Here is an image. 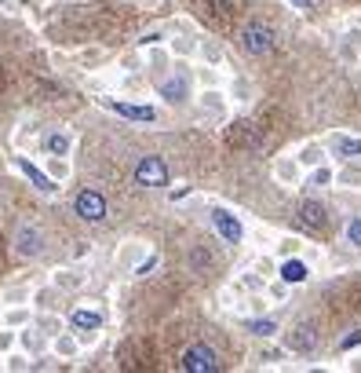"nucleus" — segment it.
I'll return each instance as SVG.
<instances>
[{"label":"nucleus","mask_w":361,"mask_h":373,"mask_svg":"<svg viewBox=\"0 0 361 373\" xmlns=\"http://www.w3.org/2000/svg\"><path fill=\"white\" fill-rule=\"evenodd\" d=\"M135 187H146V190L168 187V165H164V157H157V154L139 157V165H135Z\"/></svg>","instance_id":"f257e3e1"},{"label":"nucleus","mask_w":361,"mask_h":373,"mask_svg":"<svg viewBox=\"0 0 361 373\" xmlns=\"http://www.w3.org/2000/svg\"><path fill=\"white\" fill-rule=\"evenodd\" d=\"M73 213L84 220V223H103L106 213H110V205H106V198H103L95 187H84V190L73 198Z\"/></svg>","instance_id":"f03ea898"},{"label":"nucleus","mask_w":361,"mask_h":373,"mask_svg":"<svg viewBox=\"0 0 361 373\" xmlns=\"http://www.w3.org/2000/svg\"><path fill=\"white\" fill-rule=\"evenodd\" d=\"M179 366H183L186 373H219L223 370L216 348H208V344H190L183 351V363H179Z\"/></svg>","instance_id":"7ed1b4c3"},{"label":"nucleus","mask_w":361,"mask_h":373,"mask_svg":"<svg viewBox=\"0 0 361 373\" xmlns=\"http://www.w3.org/2000/svg\"><path fill=\"white\" fill-rule=\"evenodd\" d=\"M241 48L249 55H270L274 52V29L263 22H249L241 29Z\"/></svg>","instance_id":"20e7f679"},{"label":"nucleus","mask_w":361,"mask_h":373,"mask_svg":"<svg viewBox=\"0 0 361 373\" xmlns=\"http://www.w3.org/2000/svg\"><path fill=\"white\" fill-rule=\"evenodd\" d=\"M15 249H19V256H29V260H37V256L44 253V234L37 231V227L22 223L19 231H15Z\"/></svg>","instance_id":"39448f33"},{"label":"nucleus","mask_w":361,"mask_h":373,"mask_svg":"<svg viewBox=\"0 0 361 373\" xmlns=\"http://www.w3.org/2000/svg\"><path fill=\"white\" fill-rule=\"evenodd\" d=\"M295 216H300V223L307 227V231H325L328 227V213H325L321 202H300Z\"/></svg>","instance_id":"423d86ee"},{"label":"nucleus","mask_w":361,"mask_h":373,"mask_svg":"<svg viewBox=\"0 0 361 373\" xmlns=\"http://www.w3.org/2000/svg\"><path fill=\"white\" fill-rule=\"evenodd\" d=\"M212 227H216L219 238L230 241V246H237V241H241V223H237V216L223 213V209H216V213H212Z\"/></svg>","instance_id":"0eeeda50"},{"label":"nucleus","mask_w":361,"mask_h":373,"mask_svg":"<svg viewBox=\"0 0 361 373\" xmlns=\"http://www.w3.org/2000/svg\"><path fill=\"white\" fill-rule=\"evenodd\" d=\"M161 92V99H168V103H186L190 99V80L179 73V77H168V80H161L157 85Z\"/></svg>","instance_id":"6e6552de"},{"label":"nucleus","mask_w":361,"mask_h":373,"mask_svg":"<svg viewBox=\"0 0 361 373\" xmlns=\"http://www.w3.org/2000/svg\"><path fill=\"white\" fill-rule=\"evenodd\" d=\"M110 110L121 113V118H128V121H154L157 118L154 106H135V103H110Z\"/></svg>","instance_id":"1a4fd4ad"},{"label":"nucleus","mask_w":361,"mask_h":373,"mask_svg":"<svg viewBox=\"0 0 361 373\" xmlns=\"http://www.w3.org/2000/svg\"><path fill=\"white\" fill-rule=\"evenodd\" d=\"M314 344H318L314 326H295V330L288 333V348H292V351H314Z\"/></svg>","instance_id":"9d476101"},{"label":"nucleus","mask_w":361,"mask_h":373,"mask_svg":"<svg viewBox=\"0 0 361 373\" xmlns=\"http://www.w3.org/2000/svg\"><path fill=\"white\" fill-rule=\"evenodd\" d=\"M70 322H73V330H84V333L103 330V315H98V311H84V307H77V311L70 315Z\"/></svg>","instance_id":"9b49d317"},{"label":"nucleus","mask_w":361,"mask_h":373,"mask_svg":"<svg viewBox=\"0 0 361 373\" xmlns=\"http://www.w3.org/2000/svg\"><path fill=\"white\" fill-rule=\"evenodd\" d=\"M19 169H22V172L29 176L33 183H37V190H44V194H47V190H55V183L47 180V176H44V172H40L37 165H29V161H19Z\"/></svg>","instance_id":"f8f14e48"},{"label":"nucleus","mask_w":361,"mask_h":373,"mask_svg":"<svg viewBox=\"0 0 361 373\" xmlns=\"http://www.w3.org/2000/svg\"><path fill=\"white\" fill-rule=\"evenodd\" d=\"M281 279L292 282V286H295V282H307V264H303V260H288V264L281 267Z\"/></svg>","instance_id":"ddd939ff"},{"label":"nucleus","mask_w":361,"mask_h":373,"mask_svg":"<svg viewBox=\"0 0 361 373\" xmlns=\"http://www.w3.org/2000/svg\"><path fill=\"white\" fill-rule=\"evenodd\" d=\"M44 147L52 150V154H66V147H70V139H66L62 132H52V136H44Z\"/></svg>","instance_id":"4468645a"},{"label":"nucleus","mask_w":361,"mask_h":373,"mask_svg":"<svg viewBox=\"0 0 361 373\" xmlns=\"http://www.w3.org/2000/svg\"><path fill=\"white\" fill-rule=\"evenodd\" d=\"M336 150L343 157H358L361 154V139H347V136H343V139H336Z\"/></svg>","instance_id":"2eb2a0df"},{"label":"nucleus","mask_w":361,"mask_h":373,"mask_svg":"<svg viewBox=\"0 0 361 373\" xmlns=\"http://www.w3.org/2000/svg\"><path fill=\"white\" fill-rule=\"evenodd\" d=\"M244 330L256 333V337H270V333H277V326H274L270 318H263V322H244Z\"/></svg>","instance_id":"dca6fc26"},{"label":"nucleus","mask_w":361,"mask_h":373,"mask_svg":"<svg viewBox=\"0 0 361 373\" xmlns=\"http://www.w3.org/2000/svg\"><path fill=\"white\" fill-rule=\"evenodd\" d=\"M347 241L361 249V216H354V220L347 223Z\"/></svg>","instance_id":"f3484780"},{"label":"nucleus","mask_w":361,"mask_h":373,"mask_svg":"<svg viewBox=\"0 0 361 373\" xmlns=\"http://www.w3.org/2000/svg\"><path fill=\"white\" fill-rule=\"evenodd\" d=\"M358 344H361V330H354L351 337H343V344H339V348H343V351H351V348H358Z\"/></svg>","instance_id":"a211bd4d"},{"label":"nucleus","mask_w":361,"mask_h":373,"mask_svg":"<svg viewBox=\"0 0 361 373\" xmlns=\"http://www.w3.org/2000/svg\"><path fill=\"white\" fill-rule=\"evenodd\" d=\"M295 4H300V8H314V0H295Z\"/></svg>","instance_id":"6ab92c4d"}]
</instances>
